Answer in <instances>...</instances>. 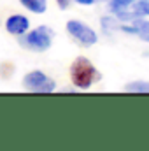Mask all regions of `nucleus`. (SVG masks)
Masks as SVG:
<instances>
[{"label": "nucleus", "instance_id": "15", "mask_svg": "<svg viewBox=\"0 0 149 151\" xmlns=\"http://www.w3.org/2000/svg\"><path fill=\"white\" fill-rule=\"evenodd\" d=\"M133 2H135V0H133Z\"/></svg>", "mask_w": 149, "mask_h": 151}, {"label": "nucleus", "instance_id": "14", "mask_svg": "<svg viewBox=\"0 0 149 151\" xmlns=\"http://www.w3.org/2000/svg\"><path fill=\"white\" fill-rule=\"evenodd\" d=\"M142 39H144L146 42H149V34H148V35H142Z\"/></svg>", "mask_w": 149, "mask_h": 151}, {"label": "nucleus", "instance_id": "13", "mask_svg": "<svg viewBox=\"0 0 149 151\" xmlns=\"http://www.w3.org/2000/svg\"><path fill=\"white\" fill-rule=\"evenodd\" d=\"M77 4H81V5H91V4H95L97 0H75Z\"/></svg>", "mask_w": 149, "mask_h": 151}, {"label": "nucleus", "instance_id": "4", "mask_svg": "<svg viewBox=\"0 0 149 151\" xmlns=\"http://www.w3.org/2000/svg\"><path fill=\"white\" fill-rule=\"evenodd\" d=\"M67 32L82 46H93L98 40L97 32L93 28H90L86 23L79 21V19H69L67 21Z\"/></svg>", "mask_w": 149, "mask_h": 151}, {"label": "nucleus", "instance_id": "6", "mask_svg": "<svg viewBox=\"0 0 149 151\" xmlns=\"http://www.w3.org/2000/svg\"><path fill=\"white\" fill-rule=\"evenodd\" d=\"M19 4L34 14H44L47 11V0H19Z\"/></svg>", "mask_w": 149, "mask_h": 151}, {"label": "nucleus", "instance_id": "12", "mask_svg": "<svg viewBox=\"0 0 149 151\" xmlns=\"http://www.w3.org/2000/svg\"><path fill=\"white\" fill-rule=\"evenodd\" d=\"M56 4H58V7L60 9H69V5H70V0H56Z\"/></svg>", "mask_w": 149, "mask_h": 151}, {"label": "nucleus", "instance_id": "10", "mask_svg": "<svg viewBox=\"0 0 149 151\" xmlns=\"http://www.w3.org/2000/svg\"><path fill=\"white\" fill-rule=\"evenodd\" d=\"M114 16L121 21V23H132L133 19H137V18H140V16H137L133 11H126V9H123V11H117V12H114Z\"/></svg>", "mask_w": 149, "mask_h": 151}, {"label": "nucleus", "instance_id": "9", "mask_svg": "<svg viewBox=\"0 0 149 151\" xmlns=\"http://www.w3.org/2000/svg\"><path fill=\"white\" fill-rule=\"evenodd\" d=\"M132 11L140 18L149 16V0H135V4L132 5Z\"/></svg>", "mask_w": 149, "mask_h": 151}, {"label": "nucleus", "instance_id": "7", "mask_svg": "<svg viewBox=\"0 0 149 151\" xmlns=\"http://www.w3.org/2000/svg\"><path fill=\"white\" fill-rule=\"evenodd\" d=\"M125 90L130 93H149V81H130Z\"/></svg>", "mask_w": 149, "mask_h": 151}, {"label": "nucleus", "instance_id": "8", "mask_svg": "<svg viewBox=\"0 0 149 151\" xmlns=\"http://www.w3.org/2000/svg\"><path fill=\"white\" fill-rule=\"evenodd\" d=\"M100 23H102V28L105 34H111L112 30H119V25H121V21L117 18H107V16H104L100 19Z\"/></svg>", "mask_w": 149, "mask_h": 151}, {"label": "nucleus", "instance_id": "2", "mask_svg": "<svg viewBox=\"0 0 149 151\" xmlns=\"http://www.w3.org/2000/svg\"><path fill=\"white\" fill-rule=\"evenodd\" d=\"M53 37H54V32L47 27V25H40L34 30H28L27 34L19 35V46H23L25 49H30V51H47L53 44Z\"/></svg>", "mask_w": 149, "mask_h": 151}, {"label": "nucleus", "instance_id": "11", "mask_svg": "<svg viewBox=\"0 0 149 151\" xmlns=\"http://www.w3.org/2000/svg\"><path fill=\"white\" fill-rule=\"evenodd\" d=\"M133 0H109V9L112 12H117V11H123V9H128L132 5Z\"/></svg>", "mask_w": 149, "mask_h": 151}, {"label": "nucleus", "instance_id": "5", "mask_svg": "<svg viewBox=\"0 0 149 151\" xmlns=\"http://www.w3.org/2000/svg\"><path fill=\"white\" fill-rule=\"evenodd\" d=\"M5 30L12 35H23L30 30V19L23 14H12L5 21Z\"/></svg>", "mask_w": 149, "mask_h": 151}, {"label": "nucleus", "instance_id": "3", "mask_svg": "<svg viewBox=\"0 0 149 151\" xmlns=\"http://www.w3.org/2000/svg\"><path fill=\"white\" fill-rule=\"evenodd\" d=\"M23 86L34 93H53L56 90V83L47 77L42 70H32L23 77Z\"/></svg>", "mask_w": 149, "mask_h": 151}, {"label": "nucleus", "instance_id": "1", "mask_svg": "<svg viewBox=\"0 0 149 151\" xmlns=\"http://www.w3.org/2000/svg\"><path fill=\"white\" fill-rule=\"evenodd\" d=\"M100 79V74L93 62H90L86 56H77L70 65V81L79 90H90L97 81Z\"/></svg>", "mask_w": 149, "mask_h": 151}]
</instances>
